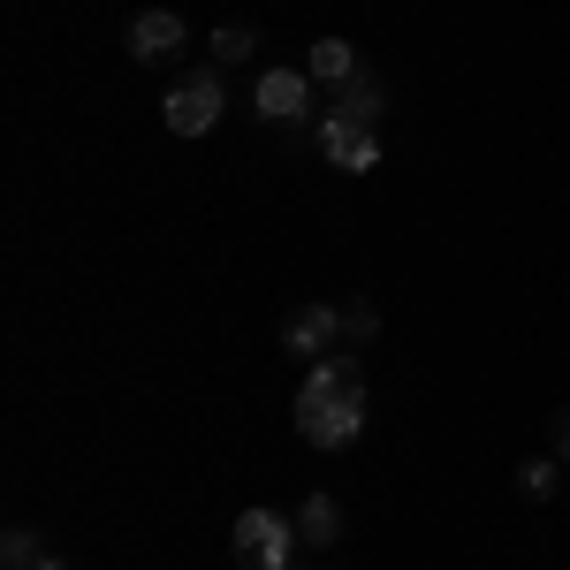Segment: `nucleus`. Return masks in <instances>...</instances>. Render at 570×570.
Returning a JSON list of instances; mask_svg holds the SVG:
<instances>
[{
  "label": "nucleus",
  "instance_id": "3",
  "mask_svg": "<svg viewBox=\"0 0 570 570\" xmlns=\"http://www.w3.org/2000/svg\"><path fill=\"white\" fill-rule=\"evenodd\" d=\"M220 107H228V91H220V69H190L168 99H160V115H168V137H206L220 122Z\"/></svg>",
  "mask_w": 570,
  "mask_h": 570
},
{
  "label": "nucleus",
  "instance_id": "6",
  "mask_svg": "<svg viewBox=\"0 0 570 570\" xmlns=\"http://www.w3.org/2000/svg\"><path fill=\"white\" fill-rule=\"evenodd\" d=\"M320 160H327V168L365 176V168H381V137L357 130V122H343V115H327V122H320Z\"/></svg>",
  "mask_w": 570,
  "mask_h": 570
},
{
  "label": "nucleus",
  "instance_id": "9",
  "mask_svg": "<svg viewBox=\"0 0 570 570\" xmlns=\"http://www.w3.org/2000/svg\"><path fill=\"white\" fill-rule=\"evenodd\" d=\"M327 115H343V122H357V130H381V115H389V85L365 69L357 85L335 91V107H327Z\"/></svg>",
  "mask_w": 570,
  "mask_h": 570
},
{
  "label": "nucleus",
  "instance_id": "5",
  "mask_svg": "<svg viewBox=\"0 0 570 570\" xmlns=\"http://www.w3.org/2000/svg\"><path fill=\"white\" fill-rule=\"evenodd\" d=\"M252 99H259V122H289V130H297L312 115V77L305 69H266Z\"/></svg>",
  "mask_w": 570,
  "mask_h": 570
},
{
  "label": "nucleus",
  "instance_id": "8",
  "mask_svg": "<svg viewBox=\"0 0 570 570\" xmlns=\"http://www.w3.org/2000/svg\"><path fill=\"white\" fill-rule=\"evenodd\" d=\"M305 77L312 85H357V77H365V61H357V46L351 39H312V53H305Z\"/></svg>",
  "mask_w": 570,
  "mask_h": 570
},
{
  "label": "nucleus",
  "instance_id": "10",
  "mask_svg": "<svg viewBox=\"0 0 570 570\" xmlns=\"http://www.w3.org/2000/svg\"><path fill=\"white\" fill-rule=\"evenodd\" d=\"M297 540L327 556V548L343 540V502H335V494H305V502H297Z\"/></svg>",
  "mask_w": 570,
  "mask_h": 570
},
{
  "label": "nucleus",
  "instance_id": "2",
  "mask_svg": "<svg viewBox=\"0 0 570 570\" xmlns=\"http://www.w3.org/2000/svg\"><path fill=\"white\" fill-rule=\"evenodd\" d=\"M228 548H236V563H244V570H297L289 556H297L305 540H297V518H274V510H236Z\"/></svg>",
  "mask_w": 570,
  "mask_h": 570
},
{
  "label": "nucleus",
  "instance_id": "15",
  "mask_svg": "<svg viewBox=\"0 0 570 570\" xmlns=\"http://www.w3.org/2000/svg\"><path fill=\"white\" fill-rule=\"evenodd\" d=\"M31 570H69V563H61V556H39V563H31Z\"/></svg>",
  "mask_w": 570,
  "mask_h": 570
},
{
  "label": "nucleus",
  "instance_id": "14",
  "mask_svg": "<svg viewBox=\"0 0 570 570\" xmlns=\"http://www.w3.org/2000/svg\"><path fill=\"white\" fill-rule=\"evenodd\" d=\"M343 335H351V343H365V335H381V312L365 305V297H351V305H343Z\"/></svg>",
  "mask_w": 570,
  "mask_h": 570
},
{
  "label": "nucleus",
  "instance_id": "1",
  "mask_svg": "<svg viewBox=\"0 0 570 570\" xmlns=\"http://www.w3.org/2000/svg\"><path fill=\"white\" fill-rule=\"evenodd\" d=\"M297 434L312 449H351L365 434V381H357L351 351L312 357V373L297 381Z\"/></svg>",
  "mask_w": 570,
  "mask_h": 570
},
{
  "label": "nucleus",
  "instance_id": "12",
  "mask_svg": "<svg viewBox=\"0 0 570 570\" xmlns=\"http://www.w3.org/2000/svg\"><path fill=\"white\" fill-rule=\"evenodd\" d=\"M206 46H214L220 69H236V61H252V53H259V31H252V23H220Z\"/></svg>",
  "mask_w": 570,
  "mask_h": 570
},
{
  "label": "nucleus",
  "instance_id": "11",
  "mask_svg": "<svg viewBox=\"0 0 570 570\" xmlns=\"http://www.w3.org/2000/svg\"><path fill=\"white\" fill-rule=\"evenodd\" d=\"M556 487H563V464H556V456H525V464H518V494H525V502H556Z\"/></svg>",
  "mask_w": 570,
  "mask_h": 570
},
{
  "label": "nucleus",
  "instance_id": "4",
  "mask_svg": "<svg viewBox=\"0 0 570 570\" xmlns=\"http://www.w3.org/2000/svg\"><path fill=\"white\" fill-rule=\"evenodd\" d=\"M282 343L297 357H327V351H343V305H297L289 320H282Z\"/></svg>",
  "mask_w": 570,
  "mask_h": 570
},
{
  "label": "nucleus",
  "instance_id": "7",
  "mask_svg": "<svg viewBox=\"0 0 570 570\" xmlns=\"http://www.w3.org/2000/svg\"><path fill=\"white\" fill-rule=\"evenodd\" d=\"M130 53L137 61H176L183 53V16L176 8H145V16H130Z\"/></svg>",
  "mask_w": 570,
  "mask_h": 570
},
{
  "label": "nucleus",
  "instance_id": "16",
  "mask_svg": "<svg viewBox=\"0 0 570 570\" xmlns=\"http://www.w3.org/2000/svg\"><path fill=\"white\" fill-rule=\"evenodd\" d=\"M563 456H570V411H563Z\"/></svg>",
  "mask_w": 570,
  "mask_h": 570
},
{
  "label": "nucleus",
  "instance_id": "13",
  "mask_svg": "<svg viewBox=\"0 0 570 570\" xmlns=\"http://www.w3.org/2000/svg\"><path fill=\"white\" fill-rule=\"evenodd\" d=\"M39 556H46V548H39V532H31V525H8V532H0V563H8V570H31Z\"/></svg>",
  "mask_w": 570,
  "mask_h": 570
}]
</instances>
